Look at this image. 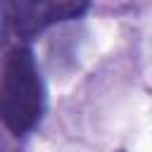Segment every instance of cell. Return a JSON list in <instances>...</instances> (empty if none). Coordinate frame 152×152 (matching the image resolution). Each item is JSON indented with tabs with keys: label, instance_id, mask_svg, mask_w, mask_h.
Here are the masks:
<instances>
[{
	"label": "cell",
	"instance_id": "obj_1",
	"mask_svg": "<svg viewBox=\"0 0 152 152\" xmlns=\"http://www.w3.org/2000/svg\"><path fill=\"white\" fill-rule=\"evenodd\" d=\"M45 114V86L31 45L7 48L0 64V126L14 138L31 133Z\"/></svg>",
	"mask_w": 152,
	"mask_h": 152
},
{
	"label": "cell",
	"instance_id": "obj_3",
	"mask_svg": "<svg viewBox=\"0 0 152 152\" xmlns=\"http://www.w3.org/2000/svg\"><path fill=\"white\" fill-rule=\"evenodd\" d=\"M14 140H19V138H14L10 131H5V128L0 126V152H21Z\"/></svg>",
	"mask_w": 152,
	"mask_h": 152
},
{
	"label": "cell",
	"instance_id": "obj_4",
	"mask_svg": "<svg viewBox=\"0 0 152 152\" xmlns=\"http://www.w3.org/2000/svg\"><path fill=\"white\" fill-rule=\"evenodd\" d=\"M5 5H7V0H0V45H2V24H5Z\"/></svg>",
	"mask_w": 152,
	"mask_h": 152
},
{
	"label": "cell",
	"instance_id": "obj_2",
	"mask_svg": "<svg viewBox=\"0 0 152 152\" xmlns=\"http://www.w3.org/2000/svg\"><path fill=\"white\" fill-rule=\"evenodd\" d=\"M88 7L90 0H7L0 48L28 45L45 28L83 17Z\"/></svg>",
	"mask_w": 152,
	"mask_h": 152
}]
</instances>
